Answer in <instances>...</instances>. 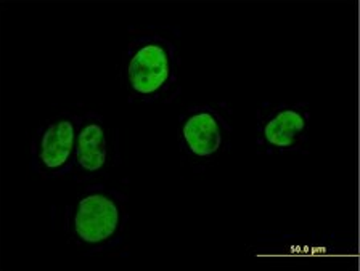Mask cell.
Here are the masks:
<instances>
[{"instance_id":"obj_2","label":"cell","mask_w":360,"mask_h":271,"mask_svg":"<svg viewBox=\"0 0 360 271\" xmlns=\"http://www.w3.org/2000/svg\"><path fill=\"white\" fill-rule=\"evenodd\" d=\"M127 197L101 183H90L65 209L63 227L72 244L87 253L105 252L121 241L129 213Z\"/></svg>"},{"instance_id":"obj_3","label":"cell","mask_w":360,"mask_h":271,"mask_svg":"<svg viewBox=\"0 0 360 271\" xmlns=\"http://www.w3.org/2000/svg\"><path fill=\"white\" fill-rule=\"evenodd\" d=\"M176 135L184 162L195 171H202L227 154L233 127L214 106L195 105L179 116Z\"/></svg>"},{"instance_id":"obj_5","label":"cell","mask_w":360,"mask_h":271,"mask_svg":"<svg viewBox=\"0 0 360 271\" xmlns=\"http://www.w3.org/2000/svg\"><path fill=\"white\" fill-rule=\"evenodd\" d=\"M79 116L63 111L44 121L31 141V167L44 178L70 175L75 164Z\"/></svg>"},{"instance_id":"obj_1","label":"cell","mask_w":360,"mask_h":271,"mask_svg":"<svg viewBox=\"0 0 360 271\" xmlns=\"http://www.w3.org/2000/svg\"><path fill=\"white\" fill-rule=\"evenodd\" d=\"M180 58L167 37L143 32L124 50L121 81L129 98L143 105L171 103L180 92Z\"/></svg>"},{"instance_id":"obj_6","label":"cell","mask_w":360,"mask_h":271,"mask_svg":"<svg viewBox=\"0 0 360 271\" xmlns=\"http://www.w3.org/2000/svg\"><path fill=\"white\" fill-rule=\"evenodd\" d=\"M307 103H264L256 112V145L269 154L300 151L309 138Z\"/></svg>"},{"instance_id":"obj_4","label":"cell","mask_w":360,"mask_h":271,"mask_svg":"<svg viewBox=\"0 0 360 271\" xmlns=\"http://www.w3.org/2000/svg\"><path fill=\"white\" fill-rule=\"evenodd\" d=\"M121 164V140L116 127L97 111L79 114L75 164L71 173L79 183H101Z\"/></svg>"}]
</instances>
